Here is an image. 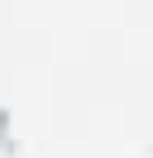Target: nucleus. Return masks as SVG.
<instances>
[]
</instances>
